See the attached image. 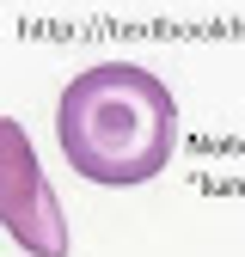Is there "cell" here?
I'll return each instance as SVG.
<instances>
[{"instance_id": "cell-2", "label": "cell", "mask_w": 245, "mask_h": 257, "mask_svg": "<svg viewBox=\"0 0 245 257\" xmlns=\"http://www.w3.org/2000/svg\"><path fill=\"white\" fill-rule=\"evenodd\" d=\"M0 220L25 257H68V214H61L55 190L37 166L31 135L13 116L0 122Z\"/></svg>"}, {"instance_id": "cell-1", "label": "cell", "mask_w": 245, "mask_h": 257, "mask_svg": "<svg viewBox=\"0 0 245 257\" xmlns=\"http://www.w3.org/2000/svg\"><path fill=\"white\" fill-rule=\"evenodd\" d=\"M55 141L61 159L92 184H147L172 166L178 98L160 74L135 61H98L61 86Z\"/></svg>"}]
</instances>
